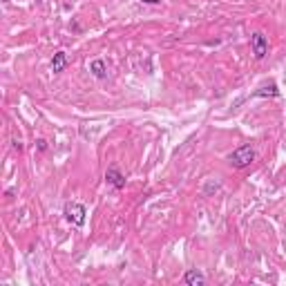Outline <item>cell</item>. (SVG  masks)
Instances as JSON below:
<instances>
[{
    "instance_id": "277c9868",
    "label": "cell",
    "mask_w": 286,
    "mask_h": 286,
    "mask_svg": "<svg viewBox=\"0 0 286 286\" xmlns=\"http://www.w3.org/2000/svg\"><path fill=\"white\" fill-rule=\"evenodd\" d=\"M105 181H108L110 186H114L116 190H123V188H125V177L121 175L119 168H110V170L105 172Z\"/></svg>"
},
{
    "instance_id": "9c48e42d",
    "label": "cell",
    "mask_w": 286,
    "mask_h": 286,
    "mask_svg": "<svg viewBox=\"0 0 286 286\" xmlns=\"http://www.w3.org/2000/svg\"><path fill=\"white\" fill-rule=\"evenodd\" d=\"M36 143H38V150H47V143H45V141H43V139H38V141H36Z\"/></svg>"
},
{
    "instance_id": "3957f363",
    "label": "cell",
    "mask_w": 286,
    "mask_h": 286,
    "mask_svg": "<svg viewBox=\"0 0 286 286\" xmlns=\"http://www.w3.org/2000/svg\"><path fill=\"white\" fill-rule=\"evenodd\" d=\"M250 47H253L255 58L262 60V58H264V56L268 54V38H266L262 31H255L253 36H250Z\"/></svg>"
},
{
    "instance_id": "8992f818",
    "label": "cell",
    "mask_w": 286,
    "mask_h": 286,
    "mask_svg": "<svg viewBox=\"0 0 286 286\" xmlns=\"http://www.w3.org/2000/svg\"><path fill=\"white\" fill-rule=\"evenodd\" d=\"M67 67V54L65 52H56L54 58H52V72L54 74H60Z\"/></svg>"
},
{
    "instance_id": "7a4b0ae2",
    "label": "cell",
    "mask_w": 286,
    "mask_h": 286,
    "mask_svg": "<svg viewBox=\"0 0 286 286\" xmlns=\"http://www.w3.org/2000/svg\"><path fill=\"white\" fill-rule=\"evenodd\" d=\"M63 212H65V219L70 221V224H74V226L81 228L83 224H85V215H87V210H85V206L78 204V201H67Z\"/></svg>"
},
{
    "instance_id": "52a82bcc",
    "label": "cell",
    "mask_w": 286,
    "mask_h": 286,
    "mask_svg": "<svg viewBox=\"0 0 286 286\" xmlns=\"http://www.w3.org/2000/svg\"><path fill=\"white\" fill-rule=\"evenodd\" d=\"M89 72H92L97 78H105L108 76V67H105V60L101 58H94L92 63H89Z\"/></svg>"
},
{
    "instance_id": "5b68a950",
    "label": "cell",
    "mask_w": 286,
    "mask_h": 286,
    "mask_svg": "<svg viewBox=\"0 0 286 286\" xmlns=\"http://www.w3.org/2000/svg\"><path fill=\"white\" fill-rule=\"evenodd\" d=\"M183 282H186L188 286H204L206 277L201 271H197V268H190V271H186V275H183Z\"/></svg>"
},
{
    "instance_id": "6da1fadb",
    "label": "cell",
    "mask_w": 286,
    "mask_h": 286,
    "mask_svg": "<svg viewBox=\"0 0 286 286\" xmlns=\"http://www.w3.org/2000/svg\"><path fill=\"white\" fill-rule=\"evenodd\" d=\"M255 161V148L253 145H239L237 150H233L231 154H228V164L233 168H248L250 164Z\"/></svg>"
},
{
    "instance_id": "30bf717a",
    "label": "cell",
    "mask_w": 286,
    "mask_h": 286,
    "mask_svg": "<svg viewBox=\"0 0 286 286\" xmlns=\"http://www.w3.org/2000/svg\"><path fill=\"white\" fill-rule=\"evenodd\" d=\"M141 3H143V5H159L161 0H141Z\"/></svg>"
},
{
    "instance_id": "ba28073f",
    "label": "cell",
    "mask_w": 286,
    "mask_h": 286,
    "mask_svg": "<svg viewBox=\"0 0 286 286\" xmlns=\"http://www.w3.org/2000/svg\"><path fill=\"white\" fill-rule=\"evenodd\" d=\"M253 97H279V89L275 83H271V85H264L257 89V92H253Z\"/></svg>"
},
{
    "instance_id": "8fae6325",
    "label": "cell",
    "mask_w": 286,
    "mask_h": 286,
    "mask_svg": "<svg viewBox=\"0 0 286 286\" xmlns=\"http://www.w3.org/2000/svg\"><path fill=\"white\" fill-rule=\"evenodd\" d=\"M3 3H9V0H3Z\"/></svg>"
}]
</instances>
